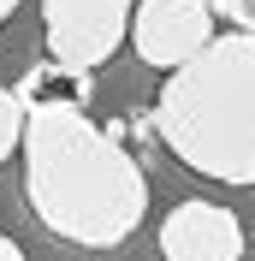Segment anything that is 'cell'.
Segmentation results:
<instances>
[{
  "mask_svg": "<svg viewBox=\"0 0 255 261\" xmlns=\"http://www.w3.org/2000/svg\"><path fill=\"white\" fill-rule=\"evenodd\" d=\"M131 42H137V60L143 65L178 71L184 60H196L214 42V6L208 0H137Z\"/></svg>",
  "mask_w": 255,
  "mask_h": 261,
  "instance_id": "obj_4",
  "label": "cell"
},
{
  "mask_svg": "<svg viewBox=\"0 0 255 261\" xmlns=\"http://www.w3.org/2000/svg\"><path fill=\"white\" fill-rule=\"evenodd\" d=\"M12 95L24 101V113H36V107H89L95 77H89V71H71V65H60V60H36Z\"/></svg>",
  "mask_w": 255,
  "mask_h": 261,
  "instance_id": "obj_6",
  "label": "cell"
},
{
  "mask_svg": "<svg viewBox=\"0 0 255 261\" xmlns=\"http://www.w3.org/2000/svg\"><path fill=\"white\" fill-rule=\"evenodd\" d=\"M24 196L36 220L83 249H113L143 226L148 178L137 154L95 125L83 107L24 113Z\"/></svg>",
  "mask_w": 255,
  "mask_h": 261,
  "instance_id": "obj_1",
  "label": "cell"
},
{
  "mask_svg": "<svg viewBox=\"0 0 255 261\" xmlns=\"http://www.w3.org/2000/svg\"><path fill=\"white\" fill-rule=\"evenodd\" d=\"M214 12H225L232 24H243V30H255V0H208Z\"/></svg>",
  "mask_w": 255,
  "mask_h": 261,
  "instance_id": "obj_8",
  "label": "cell"
},
{
  "mask_svg": "<svg viewBox=\"0 0 255 261\" xmlns=\"http://www.w3.org/2000/svg\"><path fill=\"white\" fill-rule=\"evenodd\" d=\"M18 143H24V101H18L12 89H0V161H6Z\"/></svg>",
  "mask_w": 255,
  "mask_h": 261,
  "instance_id": "obj_7",
  "label": "cell"
},
{
  "mask_svg": "<svg viewBox=\"0 0 255 261\" xmlns=\"http://www.w3.org/2000/svg\"><path fill=\"white\" fill-rule=\"evenodd\" d=\"M155 130L178 161L214 184H255V30L214 36L166 71Z\"/></svg>",
  "mask_w": 255,
  "mask_h": 261,
  "instance_id": "obj_2",
  "label": "cell"
},
{
  "mask_svg": "<svg viewBox=\"0 0 255 261\" xmlns=\"http://www.w3.org/2000/svg\"><path fill=\"white\" fill-rule=\"evenodd\" d=\"M48 18V60L71 71H95L131 36V0H42Z\"/></svg>",
  "mask_w": 255,
  "mask_h": 261,
  "instance_id": "obj_3",
  "label": "cell"
},
{
  "mask_svg": "<svg viewBox=\"0 0 255 261\" xmlns=\"http://www.w3.org/2000/svg\"><path fill=\"white\" fill-rule=\"evenodd\" d=\"M18 12V0H0V24H6V18H12Z\"/></svg>",
  "mask_w": 255,
  "mask_h": 261,
  "instance_id": "obj_10",
  "label": "cell"
},
{
  "mask_svg": "<svg viewBox=\"0 0 255 261\" xmlns=\"http://www.w3.org/2000/svg\"><path fill=\"white\" fill-rule=\"evenodd\" d=\"M160 255L166 261H243V226L220 202H178L160 220Z\"/></svg>",
  "mask_w": 255,
  "mask_h": 261,
  "instance_id": "obj_5",
  "label": "cell"
},
{
  "mask_svg": "<svg viewBox=\"0 0 255 261\" xmlns=\"http://www.w3.org/2000/svg\"><path fill=\"white\" fill-rule=\"evenodd\" d=\"M0 261H24V249H18L12 238H6V231H0Z\"/></svg>",
  "mask_w": 255,
  "mask_h": 261,
  "instance_id": "obj_9",
  "label": "cell"
}]
</instances>
